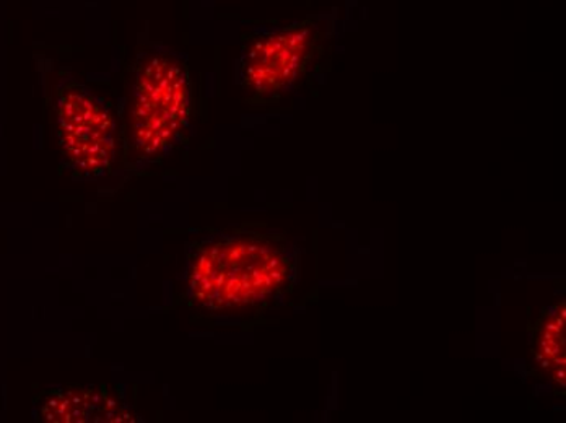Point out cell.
Masks as SVG:
<instances>
[{
  "label": "cell",
  "instance_id": "5",
  "mask_svg": "<svg viewBox=\"0 0 566 423\" xmlns=\"http://www.w3.org/2000/svg\"><path fill=\"white\" fill-rule=\"evenodd\" d=\"M38 415L50 422L126 421L120 402L93 388H56L36 401Z\"/></svg>",
  "mask_w": 566,
  "mask_h": 423
},
{
  "label": "cell",
  "instance_id": "1",
  "mask_svg": "<svg viewBox=\"0 0 566 423\" xmlns=\"http://www.w3.org/2000/svg\"><path fill=\"white\" fill-rule=\"evenodd\" d=\"M302 251L261 226L206 230L186 243L182 298L196 315L244 322L277 311L295 292Z\"/></svg>",
  "mask_w": 566,
  "mask_h": 423
},
{
  "label": "cell",
  "instance_id": "4",
  "mask_svg": "<svg viewBox=\"0 0 566 423\" xmlns=\"http://www.w3.org/2000/svg\"><path fill=\"white\" fill-rule=\"evenodd\" d=\"M48 105L61 167L77 182L108 181L119 171L120 133L108 102L69 68L50 75Z\"/></svg>",
  "mask_w": 566,
  "mask_h": 423
},
{
  "label": "cell",
  "instance_id": "2",
  "mask_svg": "<svg viewBox=\"0 0 566 423\" xmlns=\"http://www.w3.org/2000/svg\"><path fill=\"white\" fill-rule=\"evenodd\" d=\"M116 115L117 173L133 177L171 157L191 136L195 88L188 60L158 41L140 40L124 71Z\"/></svg>",
  "mask_w": 566,
  "mask_h": 423
},
{
  "label": "cell",
  "instance_id": "6",
  "mask_svg": "<svg viewBox=\"0 0 566 423\" xmlns=\"http://www.w3.org/2000/svg\"><path fill=\"white\" fill-rule=\"evenodd\" d=\"M565 302L548 306L542 311L533 337L534 362L557 393L565 391Z\"/></svg>",
  "mask_w": 566,
  "mask_h": 423
},
{
  "label": "cell",
  "instance_id": "3",
  "mask_svg": "<svg viewBox=\"0 0 566 423\" xmlns=\"http://www.w3.org/2000/svg\"><path fill=\"white\" fill-rule=\"evenodd\" d=\"M327 13L289 25L255 27L243 34L234 62V84L251 106H274L298 91L333 40Z\"/></svg>",
  "mask_w": 566,
  "mask_h": 423
}]
</instances>
